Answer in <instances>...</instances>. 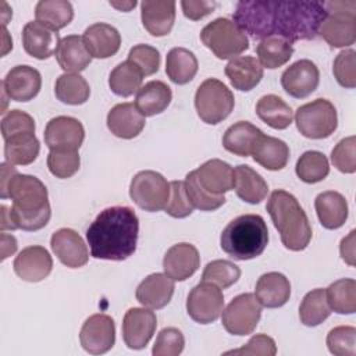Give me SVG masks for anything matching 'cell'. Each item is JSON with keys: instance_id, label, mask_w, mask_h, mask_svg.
<instances>
[{"instance_id": "cell-50", "label": "cell", "mask_w": 356, "mask_h": 356, "mask_svg": "<svg viewBox=\"0 0 356 356\" xmlns=\"http://www.w3.org/2000/svg\"><path fill=\"white\" fill-rule=\"evenodd\" d=\"M128 61L135 64L143 74V76L153 75L160 67V53L156 47L145 43L135 44L128 53Z\"/></svg>"}, {"instance_id": "cell-15", "label": "cell", "mask_w": 356, "mask_h": 356, "mask_svg": "<svg viewBox=\"0 0 356 356\" xmlns=\"http://www.w3.org/2000/svg\"><path fill=\"white\" fill-rule=\"evenodd\" d=\"M157 327L156 314L145 307H131L122 320V339L129 349H143Z\"/></svg>"}, {"instance_id": "cell-41", "label": "cell", "mask_w": 356, "mask_h": 356, "mask_svg": "<svg viewBox=\"0 0 356 356\" xmlns=\"http://www.w3.org/2000/svg\"><path fill=\"white\" fill-rule=\"evenodd\" d=\"M54 93L61 103L79 106L89 99L90 88L86 79L79 74L65 72L57 78L54 85Z\"/></svg>"}, {"instance_id": "cell-29", "label": "cell", "mask_w": 356, "mask_h": 356, "mask_svg": "<svg viewBox=\"0 0 356 356\" xmlns=\"http://www.w3.org/2000/svg\"><path fill=\"white\" fill-rule=\"evenodd\" d=\"M225 75L231 85L242 92H249L263 78V67L259 60L252 56H238L225 65Z\"/></svg>"}, {"instance_id": "cell-18", "label": "cell", "mask_w": 356, "mask_h": 356, "mask_svg": "<svg viewBox=\"0 0 356 356\" xmlns=\"http://www.w3.org/2000/svg\"><path fill=\"white\" fill-rule=\"evenodd\" d=\"M50 246L57 259L70 268L83 267L89 260V252L83 239L71 228H60L53 232Z\"/></svg>"}, {"instance_id": "cell-48", "label": "cell", "mask_w": 356, "mask_h": 356, "mask_svg": "<svg viewBox=\"0 0 356 356\" xmlns=\"http://www.w3.org/2000/svg\"><path fill=\"white\" fill-rule=\"evenodd\" d=\"M328 350L335 356L356 355V328L352 325H338L327 335Z\"/></svg>"}, {"instance_id": "cell-9", "label": "cell", "mask_w": 356, "mask_h": 356, "mask_svg": "<svg viewBox=\"0 0 356 356\" xmlns=\"http://www.w3.org/2000/svg\"><path fill=\"white\" fill-rule=\"evenodd\" d=\"M295 122L298 131L305 138L325 139L338 127L337 108L327 99H316L296 110Z\"/></svg>"}, {"instance_id": "cell-35", "label": "cell", "mask_w": 356, "mask_h": 356, "mask_svg": "<svg viewBox=\"0 0 356 356\" xmlns=\"http://www.w3.org/2000/svg\"><path fill=\"white\" fill-rule=\"evenodd\" d=\"M40 143L35 132H22L4 139L6 161L13 165H28L38 159Z\"/></svg>"}, {"instance_id": "cell-58", "label": "cell", "mask_w": 356, "mask_h": 356, "mask_svg": "<svg viewBox=\"0 0 356 356\" xmlns=\"http://www.w3.org/2000/svg\"><path fill=\"white\" fill-rule=\"evenodd\" d=\"M17 250V239L13 235L1 234V260H6L8 256L14 254Z\"/></svg>"}, {"instance_id": "cell-26", "label": "cell", "mask_w": 356, "mask_h": 356, "mask_svg": "<svg viewBox=\"0 0 356 356\" xmlns=\"http://www.w3.org/2000/svg\"><path fill=\"white\" fill-rule=\"evenodd\" d=\"M254 296L257 298L259 303L264 307H281L289 300L291 282L281 273H266L256 282Z\"/></svg>"}, {"instance_id": "cell-11", "label": "cell", "mask_w": 356, "mask_h": 356, "mask_svg": "<svg viewBox=\"0 0 356 356\" xmlns=\"http://www.w3.org/2000/svg\"><path fill=\"white\" fill-rule=\"evenodd\" d=\"M261 317V305L253 293L235 296L221 313L224 328L232 335H249L254 331Z\"/></svg>"}, {"instance_id": "cell-19", "label": "cell", "mask_w": 356, "mask_h": 356, "mask_svg": "<svg viewBox=\"0 0 356 356\" xmlns=\"http://www.w3.org/2000/svg\"><path fill=\"white\" fill-rule=\"evenodd\" d=\"M15 274L28 282H39L44 280L53 268V259L46 248L32 245L24 248L14 260Z\"/></svg>"}, {"instance_id": "cell-54", "label": "cell", "mask_w": 356, "mask_h": 356, "mask_svg": "<svg viewBox=\"0 0 356 356\" xmlns=\"http://www.w3.org/2000/svg\"><path fill=\"white\" fill-rule=\"evenodd\" d=\"M22 132H35V120L22 110H10L1 120L3 139Z\"/></svg>"}, {"instance_id": "cell-10", "label": "cell", "mask_w": 356, "mask_h": 356, "mask_svg": "<svg viewBox=\"0 0 356 356\" xmlns=\"http://www.w3.org/2000/svg\"><path fill=\"white\" fill-rule=\"evenodd\" d=\"M129 196L132 202L145 211H160L165 209L170 197V182L152 170L139 171L131 181Z\"/></svg>"}, {"instance_id": "cell-25", "label": "cell", "mask_w": 356, "mask_h": 356, "mask_svg": "<svg viewBox=\"0 0 356 356\" xmlns=\"http://www.w3.org/2000/svg\"><path fill=\"white\" fill-rule=\"evenodd\" d=\"M140 18L150 35L165 36L171 32L175 21V1L145 0L140 3Z\"/></svg>"}, {"instance_id": "cell-8", "label": "cell", "mask_w": 356, "mask_h": 356, "mask_svg": "<svg viewBox=\"0 0 356 356\" xmlns=\"http://www.w3.org/2000/svg\"><path fill=\"white\" fill-rule=\"evenodd\" d=\"M235 99L232 92L218 79L203 81L195 93V107L199 118L210 125L224 121L234 110Z\"/></svg>"}, {"instance_id": "cell-53", "label": "cell", "mask_w": 356, "mask_h": 356, "mask_svg": "<svg viewBox=\"0 0 356 356\" xmlns=\"http://www.w3.org/2000/svg\"><path fill=\"white\" fill-rule=\"evenodd\" d=\"M193 206L188 199L184 181L170 182V197L165 206V213L174 218H185L192 214Z\"/></svg>"}, {"instance_id": "cell-57", "label": "cell", "mask_w": 356, "mask_h": 356, "mask_svg": "<svg viewBox=\"0 0 356 356\" xmlns=\"http://www.w3.org/2000/svg\"><path fill=\"white\" fill-rule=\"evenodd\" d=\"M355 234L356 231L352 229L348 236H345L341 241L339 252L343 261H346L349 266H355Z\"/></svg>"}, {"instance_id": "cell-21", "label": "cell", "mask_w": 356, "mask_h": 356, "mask_svg": "<svg viewBox=\"0 0 356 356\" xmlns=\"http://www.w3.org/2000/svg\"><path fill=\"white\" fill-rule=\"evenodd\" d=\"M58 43L60 38L57 31H53L39 21H29L22 29L24 50L38 60H46L53 56Z\"/></svg>"}, {"instance_id": "cell-32", "label": "cell", "mask_w": 356, "mask_h": 356, "mask_svg": "<svg viewBox=\"0 0 356 356\" xmlns=\"http://www.w3.org/2000/svg\"><path fill=\"white\" fill-rule=\"evenodd\" d=\"M172 100L171 88L163 81H150L140 86L135 96V106L145 117L163 113Z\"/></svg>"}, {"instance_id": "cell-43", "label": "cell", "mask_w": 356, "mask_h": 356, "mask_svg": "<svg viewBox=\"0 0 356 356\" xmlns=\"http://www.w3.org/2000/svg\"><path fill=\"white\" fill-rule=\"evenodd\" d=\"M327 302L335 313L352 314L356 312V281L341 278L325 289Z\"/></svg>"}, {"instance_id": "cell-13", "label": "cell", "mask_w": 356, "mask_h": 356, "mask_svg": "<svg viewBox=\"0 0 356 356\" xmlns=\"http://www.w3.org/2000/svg\"><path fill=\"white\" fill-rule=\"evenodd\" d=\"M79 341L88 353L102 355L108 352L115 342L114 320L103 313L92 314L81 328Z\"/></svg>"}, {"instance_id": "cell-23", "label": "cell", "mask_w": 356, "mask_h": 356, "mask_svg": "<svg viewBox=\"0 0 356 356\" xmlns=\"http://www.w3.org/2000/svg\"><path fill=\"white\" fill-rule=\"evenodd\" d=\"M82 39L89 54L95 58H108L114 56L121 46L120 32L106 22H96L88 26Z\"/></svg>"}, {"instance_id": "cell-49", "label": "cell", "mask_w": 356, "mask_h": 356, "mask_svg": "<svg viewBox=\"0 0 356 356\" xmlns=\"http://www.w3.org/2000/svg\"><path fill=\"white\" fill-rule=\"evenodd\" d=\"M332 72L337 82L348 89H353L356 86V53L352 49L342 50L337 54Z\"/></svg>"}, {"instance_id": "cell-56", "label": "cell", "mask_w": 356, "mask_h": 356, "mask_svg": "<svg viewBox=\"0 0 356 356\" xmlns=\"http://www.w3.org/2000/svg\"><path fill=\"white\" fill-rule=\"evenodd\" d=\"M181 7L186 18L192 21H197L211 14L217 7V3L209 1V0H182Z\"/></svg>"}, {"instance_id": "cell-28", "label": "cell", "mask_w": 356, "mask_h": 356, "mask_svg": "<svg viewBox=\"0 0 356 356\" xmlns=\"http://www.w3.org/2000/svg\"><path fill=\"white\" fill-rule=\"evenodd\" d=\"M54 57L61 70L72 74L83 71L92 61V56L89 54L83 39L79 35H68L61 38Z\"/></svg>"}, {"instance_id": "cell-36", "label": "cell", "mask_w": 356, "mask_h": 356, "mask_svg": "<svg viewBox=\"0 0 356 356\" xmlns=\"http://www.w3.org/2000/svg\"><path fill=\"white\" fill-rule=\"evenodd\" d=\"M197 67L196 56L185 47H174L167 53L165 74L177 85L191 82L197 72Z\"/></svg>"}, {"instance_id": "cell-14", "label": "cell", "mask_w": 356, "mask_h": 356, "mask_svg": "<svg viewBox=\"0 0 356 356\" xmlns=\"http://www.w3.org/2000/svg\"><path fill=\"white\" fill-rule=\"evenodd\" d=\"M43 136L50 150H79L85 139V129L79 120L58 115L47 122Z\"/></svg>"}, {"instance_id": "cell-55", "label": "cell", "mask_w": 356, "mask_h": 356, "mask_svg": "<svg viewBox=\"0 0 356 356\" xmlns=\"http://www.w3.org/2000/svg\"><path fill=\"white\" fill-rule=\"evenodd\" d=\"M227 355H260V356H274L277 353L275 342L271 337L266 334H257L252 337L246 345L239 349L228 350Z\"/></svg>"}, {"instance_id": "cell-34", "label": "cell", "mask_w": 356, "mask_h": 356, "mask_svg": "<svg viewBox=\"0 0 356 356\" xmlns=\"http://www.w3.org/2000/svg\"><path fill=\"white\" fill-rule=\"evenodd\" d=\"M261 134V129L249 121H238L224 132L222 146L232 154L248 157L252 154V149Z\"/></svg>"}, {"instance_id": "cell-37", "label": "cell", "mask_w": 356, "mask_h": 356, "mask_svg": "<svg viewBox=\"0 0 356 356\" xmlns=\"http://www.w3.org/2000/svg\"><path fill=\"white\" fill-rule=\"evenodd\" d=\"M256 53L259 57V63L263 68L275 70L289 61L293 54V47L292 42H289L288 39L273 35L260 40L256 47Z\"/></svg>"}, {"instance_id": "cell-45", "label": "cell", "mask_w": 356, "mask_h": 356, "mask_svg": "<svg viewBox=\"0 0 356 356\" xmlns=\"http://www.w3.org/2000/svg\"><path fill=\"white\" fill-rule=\"evenodd\" d=\"M184 184L188 199L195 209L202 211H214L225 203L224 195H213L200 185L195 170L186 174Z\"/></svg>"}, {"instance_id": "cell-39", "label": "cell", "mask_w": 356, "mask_h": 356, "mask_svg": "<svg viewBox=\"0 0 356 356\" xmlns=\"http://www.w3.org/2000/svg\"><path fill=\"white\" fill-rule=\"evenodd\" d=\"M142 71L128 60L115 65L108 75V86L111 92L121 97H129L136 93L142 86Z\"/></svg>"}, {"instance_id": "cell-22", "label": "cell", "mask_w": 356, "mask_h": 356, "mask_svg": "<svg viewBox=\"0 0 356 356\" xmlns=\"http://www.w3.org/2000/svg\"><path fill=\"white\" fill-rule=\"evenodd\" d=\"M174 280L165 273H153L147 275L136 288V300L149 309L165 307L174 295Z\"/></svg>"}, {"instance_id": "cell-52", "label": "cell", "mask_w": 356, "mask_h": 356, "mask_svg": "<svg viewBox=\"0 0 356 356\" xmlns=\"http://www.w3.org/2000/svg\"><path fill=\"white\" fill-rule=\"evenodd\" d=\"M184 334L175 327H167L159 332L152 353L154 356H178L184 350Z\"/></svg>"}, {"instance_id": "cell-4", "label": "cell", "mask_w": 356, "mask_h": 356, "mask_svg": "<svg viewBox=\"0 0 356 356\" xmlns=\"http://www.w3.org/2000/svg\"><path fill=\"white\" fill-rule=\"evenodd\" d=\"M266 210L286 249L300 252L307 248L312 239L310 221L292 193L282 189L271 192Z\"/></svg>"}, {"instance_id": "cell-46", "label": "cell", "mask_w": 356, "mask_h": 356, "mask_svg": "<svg viewBox=\"0 0 356 356\" xmlns=\"http://www.w3.org/2000/svg\"><path fill=\"white\" fill-rule=\"evenodd\" d=\"M241 277V268L234 264L229 260H213L206 264L203 274H202V281L211 282L217 285L221 289L229 288L234 285Z\"/></svg>"}, {"instance_id": "cell-44", "label": "cell", "mask_w": 356, "mask_h": 356, "mask_svg": "<svg viewBox=\"0 0 356 356\" xmlns=\"http://www.w3.org/2000/svg\"><path fill=\"white\" fill-rule=\"evenodd\" d=\"M296 175L306 184H317L330 174V164L327 157L317 150L305 152L296 161Z\"/></svg>"}, {"instance_id": "cell-59", "label": "cell", "mask_w": 356, "mask_h": 356, "mask_svg": "<svg viewBox=\"0 0 356 356\" xmlns=\"http://www.w3.org/2000/svg\"><path fill=\"white\" fill-rule=\"evenodd\" d=\"M0 210H1V224H0V227H1V231H6V229H17V227H15V224H14V221H13V218H11V214H10V209H7V206H1L0 207Z\"/></svg>"}, {"instance_id": "cell-12", "label": "cell", "mask_w": 356, "mask_h": 356, "mask_svg": "<svg viewBox=\"0 0 356 356\" xmlns=\"http://www.w3.org/2000/svg\"><path fill=\"white\" fill-rule=\"evenodd\" d=\"M224 295L221 288L211 282L202 281L193 286L186 299L189 317L199 324L214 323L222 313Z\"/></svg>"}, {"instance_id": "cell-5", "label": "cell", "mask_w": 356, "mask_h": 356, "mask_svg": "<svg viewBox=\"0 0 356 356\" xmlns=\"http://www.w3.org/2000/svg\"><path fill=\"white\" fill-rule=\"evenodd\" d=\"M268 243V229L259 214H242L228 222L220 236L221 249L234 260L260 256Z\"/></svg>"}, {"instance_id": "cell-16", "label": "cell", "mask_w": 356, "mask_h": 356, "mask_svg": "<svg viewBox=\"0 0 356 356\" xmlns=\"http://www.w3.org/2000/svg\"><path fill=\"white\" fill-rule=\"evenodd\" d=\"M320 82V71L317 65L307 60H298L291 64L281 75L282 89L292 97L303 99L312 95Z\"/></svg>"}, {"instance_id": "cell-27", "label": "cell", "mask_w": 356, "mask_h": 356, "mask_svg": "<svg viewBox=\"0 0 356 356\" xmlns=\"http://www.w3.org/2000/svg\"><path fill=\"white\" fill-rule=\"evenodd\" d=\"M195 172L200 185L213 195H224L234 189V168L220 159L207 160Z\"/></svg>"}, {"instance_id": "cell-38", "label": "cell", "mask_w": 356, "mask_h": 356, "mask_svg": "<svg viewBox=\"0 0 356 356\" xmlns=\"http://www.w3.org/2000/svg\"><path fill=\"white\" fill-rule=\"evenodd\" d=\"M257 117L274 129H285L292 124L293 111L277 95H266L256 103Z\"/></svg>"}, {"instance_id": "cell-42", "label": "cell", "mask_w": 356, "mask_h": 356, "mask_svg": "<svg viewBox=\"0 0 356 356\" xmlns=\"http://www.w3.org/2000/svg\"><path fill=\"white\" fill-rule=\"evenodd\" d=\"M331 314V307L327 302L325 289L316 288L305 295L299 306V318L307 327H316L327 320Z\"/></svg>"}, {"instance_id": "cell-20", "label": "cell", "mask_w": 356, "mask_h": 356, "mask_svg": "<svg viewBox=\"0 0 356 356\" xmlns=\"http://www.w3.org/2000/svg\"><path fill=\"white\" fill-rule=\"evenodd\" d=\"M200 266L197 249L188 242L172 245L164 254V273L174 281H185L192 277Z\"/></svg>"}, {"instance_id": "cell-3", "label": "cell", "mask_w": 356, "mask_h": 356, "mask_svg": "<svg viewBox=\"0 0 356 356\" xmlns=\"http://www.w3.org/2000/svg\"><path fill=\"white\" fill-rule=\"evenodd\" d=\"M1 199H11V218L17 229L38 231L47 225L51 210L47 188L28 174H19L10 163H1Z\"/></svg>"}, {"instance_id": "cell-33", "label": "cell", "mask_w": 356, "mask_h": 356, "mask_svg": "<svg viewBox=\"0 0 356 356\" xmlns=\"http://www.w3.org/2000/svg\"><path fill=\"white\" fill-rule=\"evenodd\" d=\"M234 189L239 199L250 204H259L266 199L268 185L252 167L239 164L234 168Z\"/></svg>"}, {"instance_id": "cell-47", "label": "cell", "mask_w": 356, "mask_h": 356, "mask_svg": "<svg viewBox=\"0 0 356 356\" xmlns=\"http://www.w3.org/2000/svg\"><path fill=\"white\" fill-rule=\"evenodd\" d=\"M81 165L78 150H50L47 154L49 171L61 179L71 178Z\"/></svg>"}, {"instance_id": "cell-2", "label": "cell", "mask_w": 356, "mask_h": 356, "mask_svg": "<svg viewBox=\"0 0 356 356\" xmlns=\"http://www.w3.org/2000/svg\"><path fill=\"white\" fill-rule=\"evenodd\" d=\"M139 220L127 206L107 207L86 229V241L95 259L121 261L136 250Z\"/></svg>"}, {"instance_id": "cell-30", "label": "cell", "mask_w": 356, "mask_h": 356, "mask_svg": "<svg viewBox=\"0 0 356 356\" xmlns=\"http://www.w3.org/2000/svg\"><path fill=\"white\" fill-rule=\"evenodd\" d=\"M250 156L266 170L278 171L282 170L289 160V147L284 140L261 134L257 138Z\"/></svg>"}, {"instance_id": "cell-40", "label": "cell", "mask_w": 356, "mask_h": 356, "mask_svg": "<svg viewBox=\"0 0 356 356\" xmlns=\"http://www.w3.org/2000/svg\"><path fill=\"white\" fill-rule=\"evenodd\" d=\"M35 17L36 21L58 32L72 21L74 8L65 0H40L35 7Z\"/></svg>"}, {"instance_id": "cell-17", "label": "cell", "mask_w": 356, "mask_h": 356, "mask_svg": "<svg viewBox=\"0 0 356 356\" xmlns=\"http://www.w3.org/2000/svg\"><path fill=\"white\" fill-rule=\"evenodd\" d=\"M42 88L40 72L31 65L13 67L1 82L7 97L15 102H29L38 96Z\"/></svg>"}, {"instance_id": "cell-60", "label": "cell", "mask_w": 356, "mask_h": 356, "mask_svg": "<svg viewBox=\"0 0 356 356\" xmlns=\"http://www.w3.org/2000/svg\"><path fill=\"white\" fill-rule=\"evenodd\" d=\"M110 6L122 10V11H129L131 8H134L136 6V1H122V3H117V1H110Z\"/></svg>"}, {"instance_id": "cell-31", "label": "cell", "mask_w": 356, "mask_h": 356, "mask_svg": "<svg viewBox=\"0 0 356 356\" xmlns=\"http://www.w3.org/2000/svg\"><path fill=\"white\" fill-rule=\"evenodd\" d=\"M314 207L320 224L327 229L341 228L348 218V202L335 191H325L317 195Z\"/></svg>"}, {"instance_id": "cell-1", "label": "cell", "mask_w": 356, "mask_h": 356, "mask_svg": "<svg viewBox=\"0 0 356 356\" xmlns=\"http://www.w3.org/2000/svg\"><path fill=\"white\" fill-rule=\"evenodd\" d=\"M327 11L324 1L316 0H245L236 4L234 22L254 39L278 35L289 42L312 40Z\"/></svg>"}, {"instance_id": "cell-24", "label": "cell", "mask_w": 356, "mask_h": 356, "mask_svg": "<svg viewBox=\"0 0 356 356\" xmlns=\"http://www.w3.org/2000/svg\"><path fill=\"white\" fill-rule=\"evenodd\" d=\"M145 115L134 103L115 104L107 114V128L121 139L136 138L145 128Z\"/></svg>"}, {"instance_id": "cell-7", "label": "cell", "mask_w": 356, "mask_h": 356, "mask_svg": "<svg viewBox=\"0 0 356 356\" xmlns=\"http://www.w3.org/2000/svg\"><path fill=\"white\" fill-rule=\"evenodd\" d=\"M200 40L221 60L235 58L249 49L248 36L229 18H216L200 32Z\"/></svg>"}, {"instance_id": "cell-51", "label": "cell", "mask_w": 356, "mask_h": 356, "mask_svg": "<svg viewBox=\"0 0 356 356\" xmlns=\"http://www.w3.org/2000/svg\"><path fill=\"white\" fill-rule=\"evenodd\" d=\"M331 161L334 167L343 174H353L356 171V139L348 136L341 139L331 152Z\"/></svg>"}, {"instance_id": "cell-6", "label": "cell", "mask_w": 356, "mask_h": 356, "mask_svg": "<svg viewBox=\"0 0 356 356\" xmlns=\"http://www.w3.org/2000/svg\"><path fill=\"white\" fill-rule=\"evenodd\" d=\"M327 17L318 35L331 47H348L356 40V1H324Z\"/></svg>"}]
</instances>
